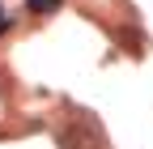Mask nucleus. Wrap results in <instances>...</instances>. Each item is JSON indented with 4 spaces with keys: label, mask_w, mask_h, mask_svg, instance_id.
<instances>
[{
    "label": "nucleus",
    "mask_w": 153,
    "mask_h": 149,
    "mask_svg": "<svg viewBox=\"0 0 153 149\" xmlns=\"http://www.w3.org/2000/svg\"><path fill=\"white\" fill-rule=\"evenodd\" d=\"M60 145L64 149H102V128L94 115H76L64 132H60Z\"/></svg>",
    "instance_id": "obj_1"
},
{
    "label": "nucleus",
    "mask_w": 153,
    "mask_h": 149,
    "mask_svg": "<svg viewBox=\"0 0 153 149\" xmlns=\"http://www.w3.org/2000/svg\"><path fill=\"white\" fill-rule=\"evenodd\" d=\"M26 9H30V13H38V17H47V13L60 9V0H26Z\"/></svg>",
    "instance_id": "obj_2"
}]
</instances>
